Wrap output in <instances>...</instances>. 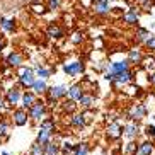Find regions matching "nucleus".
I'll use <instances>...</instances> for the list:
<instances>
[{"instance_id": "nucleus-36", "label": "nucleus", "mask_w": 155, "mask_h": 155, "mask_svg": "<svg viewBox=\"0 0 155 155\" xmlns=\"http://www.w3.org/2000/svg\"><path fill=\"white\" fill-rule=\"evenodd\" d=\"M32 10H34V12H36V14H43V12H45V5H39V4H34L32 5Z\"/></svg>"}, {"instance_id": "nucleus-11", "label": "nucleus", "mask_w": 155, "mask_h": 155, "mask_svg": "<svg viewBox=\"0 0 155 155\" xmlns=\"http://www.w3.org/2000/svg\"><path fill=\"white\" fill-rule=\"evenodd\" d=\"M106 131H107V138H109V140H118V138L123 135V126L119 123H111Z\"/></svg>"}, {"instance_id": "nucleus-32", "label": "nucleus", "mask_w": 155, "mask_h": 155, "mask_svg": "<svg viewBox=\"0 0 155 155\" xmlns=\"http://www.w3.org/2000/svg\"><path fill=\"white\" fill-rule=\"evenodd\" d=\"M38 77L39 78H48L51 75V70H48V68H45V67H38Z\"/></svg>"}, {"instance_id": "nucleus-42", "label": "nucleus", "mask_w": 155, "mask_h": 155, "mask_svg": "<svg viewBox=\"0 0 155 155\" xmlns=\"http://www.w3.org/2000/svg\"><path fill=\"white\" fill-rule=\"evenodd\" d=\"M2 48H4V41L0 39V51H2Z\"/></svg>"}, {"instance_id": "nucleus-4", "label": "nucleus", "mask_w": 155, "mask_h": 155, "mask_svg": "<svg viewBox=\"0 0 155 155\" xmlns=\"http://www.w3.org/2000/svg\"><path fill=\"white\" fill-rule=\"evenodd\" d=\"M29 119V113L26 107H21V109H14L12 113V121H14L15 126H26Z\"/></svg>"}, {"instance_id": "nucleus-34", "label": "nucleus", "mask_w": 155, "mask_h": 155, "mask_svg": "<svg viewBox=\"0 0 155 155\" xmlns=\"http://www.w3.org/2000/svg\"><path fill=\"white\" fill-rule=\"evenodd\" d=\"M82 41H84L82 32H73V34H72V43H73V45H80Z\"/></svg>"}, {"instance_id": "nucleus-31", "label": "nucleus", "mask_w": 155, "mask_h": 155, "mask_svg": "<svg viewBox=\"0 0 155 155\" xmlns=\"http://www.w3.org/2000/svg\"><path fill=\"white\" fill-rule=\"evenodd\" d=\"M141 63H143V67H145L147 70H155V58H153V56L143 58V60H141Z\"/></svg>"}, {"instance_id": "nucleus-41", "label": "nucleus", "mask_w": 155, "mask_h": 155, "mask_svg": "<svg viewBox=\"0 0 155 155\" xmlns=\"http://www.w3.org/2000/svg\"><path fill=\"white\" fill-rule=\"evenodd\" d=\"M137 2H138V4L143 5V4H147V2H150V0H137Z\"/></svg>"}, {"instance_id": "nucleus-20", "label": "nucleus", "mask_w": 155, "mask_h": 155, "mask_svg": "<svg viewBox=\"0 0 155 155\" xmlns=\"http://www.w3.org/2000/svg\"><path fill=\"white\" fill-rule=\"evenodd\" d=\"M78 104L82 106L84 109H92V106H94V97L89 96V94H84L78 101Z\"/></svg>"}, {"instance_id": "nucleus-23", "label": "nucleus", "mask_w": 155, "mask_h": 155, "mask_svg": "<svg viewBox=\"0 0 155 155\" xmlns=\"http://www.w3.org/2000/svg\"><path fill=\"white\" fill-rule=\"evenodd\" d=\"M46 32H48V36H50V38H55V39H58V38L63 36V31H61V28H60V26H55V24H51Z\"/></svg>"}, {"instance_id": "nucleus-38", "label": "nucleus", "mask_w": 155, "mask_h": 155, "mask_svg": "<svg viewBox=\"0 0 155 155\" xmlns=\"http://www.w3.org/2000/svg\"><path fill=\"white\" fill-rule=\"evenodd\" d=\"M60 7V0H50V10H56Z\"/></svg>"}, {"instance_id": "nucleus-35", "label": "nucleus", "mask_w": 155, "mask_h": 155, "mask_svg": "<svg viewBox=\"0 0 155 155\" xmlns=\"http://www.w3.org/2000/svg\"><path fill=\"white\" fill-rule=\"evenodd\" d=\"M145 46H147V50L155 51V36H150V38H148V39L145 41Z\"/></svg>"}, {"instance_id": "nucleus-13", "label": "nucleus", "mask_w": 155, "mask_h": 155, "mask_svg": "<svg viewBox=\"0 0 155 155\" xmlns=\"http://www.w3.org/2000/svg\"><path fill=\"white\" fill-rule=\"evenodd\" d=\"M111 72L116 75V73H121V72H126V70H130V61L128 60H124V61H114V63H111Z\"/></svg>"}, {"instance_id": "nucleus-1", "label": "nucleus", "mask_w": 155, "mask_h": 155, "mask_svg": "<svg viewBox=\"0 0 155 155\" xmlns=\"http://www.w3.org/2000/svg\"><path fill=\"white\" fill-rule=\"evenodd\" d=\"M53 133H55V121H53V119H43L41 126H39V131H38V140L36 141L46 145V143L51 141Z\"/></svg>"}, {"instance_id": "nucleus-33", "label": "nucleus", "mask_w": 155, "mask_h": 155, "mask_svg": "<svg viewBox=\"0 0 155 155\" xmlns=\"http://www.w3.org/2000/svg\"><path fill=\"white\" fill-rule=\"evenodd\" d=\"M137 152H138V147H137V143H135V141L128 143V147H126V155H133V153H137Z\"/></svg>"}, {"instance_id": "nucleus-15", "label": "nucleus", "mask_w": 155, "mask_h": 155, "mask_svg": "<svg viewBox=\"0 0 155 155\" xmlns=\"http://www.w3.org/2000/svg\"><path fill=\"white\" fill-rule=\"evenodd\" d=\"M21 63H22V55L17 53V51H12V53L7 56V65H9V67H19Z\"/></svg>"}, {"instance_id": "nucleus-37", "label": "nucleus", "mask_w": 155, "mask_h": 155, "mask_svg": "<svg viewBox=\"0 0 155 155\" xmlns=\"http://www.w3.org/2000/svg\"><path fill=\"white\" fill-rule=\"evenodd\" d=\"M145 131L148 137H155V126H152V124H148V126L145 128Z\"/></svg>"}, {"instance_id": "nucleus-39", "label": "nucleus", "mask_w": 155, "mask_h": 155, "mask_svg": "<svg viewBox=\"0 0 155 155\" xmlns=\"http://www.w3.org/2000/svg\"><path fill=\"white\" fill-rule=\"evenodd\" d=\"M5 104H7V102H5V97L0 96V111H2V109L5 107Z\"/></svg>"}, {"instance_id": "nucleus-26", "label": "nucleus", "mask_w": 155, "mask_h": 155, "mask_svg": "<svg viewBox=\"0 0 155 155\" xmlns=\"http://www.w3.org/2000/svg\"><path fill=\"white\" fill-rule=\"evenodd\" d=\"M141 60H143V56H141L140 51L130 50V53H128V61H130V63H141Z\"/></svg>"}, {"instance_id": "nucleus-10", "label": "nucleus", "mask_w": 155, "mask_h": 155, "mask_svg": "<svg viewBox=\"0 0 155 155\" xmlns=\"http://www.w3.org/2000/svg\"><path fill=\"white\" fill-rule=\"evenodd\" d=\"M131 80H133V72L126 70V72L116 73V75H114V80H113V82L116 84V85H126V84H130Z\"/></svg>"}, {"instance_id": "nucleus-16", "label": "nucleus", "mask_w": 155, "mask_h": 155, "mask_svg": "<svg viewBox=\"0 0 155 155\" xmlns=\"http://www.w3.org/2000/svg\"><path fill=\"white\" fill-rule=\"evenodd\" d=\"M109 5L107 2H94V12L99 15H107L109 14Z\"/></svg>"}, {"instance_id": "nucleus-9", "label": "nucleus", "mask_w": 155, "mask_h": 155, "mask_svg": "<svg viewBox=\"0 0 155 155\" xmlns=\"http://www.w3.org/2000/svg\"><path fill=\"white\" fill-rule=\"evenodd\" d=\"M145 114H147L145 106L135 104V106H131V109H130V119H133V121H140V119L145 118Z\"/></svg>"}, {"instance_id": "nucleus-12", "label": "nucleus", "mask_w": 155, "mask_h": 155, "mask_svg": "<svg viewBox=\"0 0 155 155\" xmlns=\"http://www.w3.org/2000/svg\"><path fill=\"white\" fill-rule=\"evenodd\" d=\"M21 101H22V107H26V109H29L34 102H36V92H29L26 91L22 94V97H21Z\"/></svg>"}, {"instance_id": "nucleus-2", "label": "nucleus", "mask_w": 155, "mask_h": 155, "mask_svg": "<svg viewBox=\"0 0 155 155\" xmlns=\"http://www.w3.org/2000/svg\"><path fill=\"white\" fill-rule=\"evenodd\" d=\"M45 114H46V104L43 102V101H36L34 104L29 107V118L32 119V121H43L45 119Z\"/></svg>"}, {"instance_id": "nucleus-19", "label": "nucleus", "mask_w": 155, "mask_h": 155, "mask_svg": "<svg viewBox=\"0 0 155 155\" xmlns=\"http://www.w3.org/2000/svg\"><path fill=\"white\" fill-rule=\"evenodd\" d=\"M9 135H10V126H9V123L7 121H0V141H5L7 138H9Z\"/></svg>"}, {"instance_id": "nucleus-24", "label": "nucleus", "mask_w": 155, "mask_h": 155, "mask_svg": "<svg viewBox=\"0 0 155 155\" xmlns=\"http://www.w3.org/2000/svg\"><path fill=\"white\" fill-rule=\"evenodd\" d=\"M29 155H45V145L39 141H34L29 148Z\"/></svg>"}, {"instance_id": "nucleus-40", "label": "nucleus", "mask_w": 155, "mask_h": 155, "mask_svg": "<svg viewBox=\"0 0 155 155\" xmlns=\"http://www.w3.org/2000/svg\"><path fill=\"white\" fill-rule=\"evenodd\" d=\"M148 82H150V84H152V85H153V87H155V73H152L150 77H148Z\"/></svg>"}, {"instance_id": "nucleus-17", "label": "nucleus", "mask_w": 155, "mask_h": 155, "mask_svg": "<svg viewBox=\"0 0 155 155\" xmlns=\"http://www.w3.org/2000/svg\"><path fill=\"white\" fill-rule=\"evenodd\" d=\"M155 150V147L152 141H143V143H140V147H138V153L140 155H152Z\"/></svg>"}, {"instance_id": "nucleus-7", "label": "nucleus", "mask_w": 155, "mask_h": 155, "mask_svg": "<svg viewBox=\"0 0 155 155\" xmlns=\"http://www.w3.org/2000/svg\"><path fill=\"white\" fill-rule=\"evenodd\" d=\"M63 70L67 75H70V77H75V75H78V73L84 72V63L82 61H73V63H67L63 65Z\"/></svg>"}, {"instance_id": "nucleus-3", "label": "nucleus", "mask_w": 155, "mask_h": 155, "mask_svg": "<svg viewBox=\"0 0 155 155\" xmlns=\"http://www.w3.org/2000/svg\"><path fill=\"white\" fill-rule=\"evenodd\" d=\"M46 94H48V101L50 102H56V101L63 99L67 94H68V89L63 85H56V87H50L48 91H46Z\"/></svg>"}, {"instance_id": "nucleus-21", "label": "nucleus", "mask_w": 155, "mask_h": 155, "mask_svg": "<svg viewBox=\"0 0 155 155\" xmlns=\"http://www.w3.org/2000/svg\"><path fill=\"white\" fill-rule=\"evenodd\" d=\"M32 89H34V92H36V94H46V91H48V85H46L45 78H39V80H36V82L32 84Z\"/></svg>"}, {"instance_id": "nucleus-25", "label": "nucleus", "mask_w": 155, "mask_h": 155, "mask_svg": "<svg viewBox=\"0 0 155 155\" xmlns=\"http://www.w3.org/2000/svg\"><path fill=\"white\" fill-rule=\"evenodd\" d=\"M70 123L75 128H84L85 126V118H84V114H73L72 119H70Z\"/></svg>"}, {"instance_id": "nucleus-30", "label": "nucleus", "mask_w": 155, "mask_h": 155, "mask_svg": "<svg viewBox=\"0 0 155 155\" xmlns=\"http://www.w3.org/2000/svg\"><path fill=\"white\" fill-rule=\"evenodd\" d=\"M75 102L77 101H73V99H67L63 102V111L65 113H73L75 111Z\"/></svg>"}, {"instance_id": "nucleus-27", "label": "nucleus", "mask_w": 155, "mask_h": 155, "mask_svg": "<svg viewBox=\"0 0 155 155\" xmlns=\"http://www.w3.org/2000/svg\"><path fill=\"white\" fill-rule=\"evenodd\" d=\"M73 155H89V145L87 143H77L73 148Z\"/></svg>"}, {"instance_id": "nucleus-18", "label": "nucleus", "mask_w": 155, "mask_h": 155, "mask_svg": "<svg viewBox=\"0 0 155 155\" xmlns=\"http://www.w3.org/2000/svg\"><path fill=\"white\" fill-rule=\"evenodd\" d=\"M60 152H61V148L56 141H50L45 145V155H60Z\"/></svg>"}, {"instance_id": "nucleus-28", "label": "nucleus", "mask_w": 155, "mask_h": 155, "mask_svg": "<svg viewBox=\"0 0 155 155\" xmlns=\"http://www.w3.org/2000/svg\"><path fill=\"white\" fill-rule=\"evenodd\" d=\"M137 36H138V41H143V43H145L147 39L152 36V34L148 32V29H145V28H137Z\"/></svg>"}, {"instance_id": "nucleus-29", "label": "nucleus", "mask_w": 155, "mask_h": 155, "mask_svg": "<svg viewBox=\"0 0 155 155\" xmlns=\"http://www.w3.org/2000/svg\"><path fill=\"white\" fill-rule=\"evenodd\" d=\"M0 26H2L5 31H14L15 29V22L12 19H2V21H0Z\"/></svg>"}, {"instance_id": "nucleus-43", "label": "nucleus", "mask_w": 155, "mask_h": 155, "mask_svg": "<svg viewBox=\"0 0 155 155\" xmlns=\"http://www.w3.org/2000/svg\"><path fill=\"white\" fill-rule=\"evenodd\" d=\"M94 2H109V0H94Z\"/></svg>"}, {"instance_id": "nucleus-22", "label": "nucleus", "mask_w": 155, "mask_h": 155, "mask_svg": "<svg viewBox=\"0 0 155 155\" xmlns=\"http://www.w3.org/2000/svg\"><path fill=\"white\" fill-rule=\"evenodd\" d=\"M138 135V126L135 123H130L126 128H124V137L130 138V140H133V138Z\"/></svg>"}, {"instance_id": "nucleus-6", "label": "nucleus", "mask_w": 155, "mask_h": 155, "mask_svg": "<svg viewBox=\"0 0 155 155\" xmlns=\"http://www.w3.org/2000/svg\"><path fill=\"white\" fill-rule=\"evenodd\" d=\"M21 97H22L21 89H19V87H10L9 91H7V96H5V102L9 106H17Z\"/></svg>"}, {"instance_id": "nucleus-5", "label": "nucleus", "mask_w": 155, "mask_h": 155, "mask_svg": "<svg viewBox=\"0 0 155 155\" xmlns=\"http://www.w3.org/2000/svg\"><path fill=\"white\" fill-rule=\"evenodd\" d=\"M36 82V78H34V72L31 68H21V77H19V84L26 89L32 87V84Z\"/></svg>"}, {"instance_id": "nucleus-8", "label": "nucleus", "mask_w": 155, "mask_h": 155, "mask_svg": "<svg viewBox=\"0 0 155 155\" xmlns=\"http://www.w3.org/2000/svg\"><path fill=\"white\" fill-rule=\"evenodd\" d=\"M123 21L128 24V26H137L138 21H140V12L137 10V7H131L126 14L123 15Z\"/></svg>"}, {"instance_id": "nucleus-14", "label": "nucleus", "mask_w": 155, "mask_h": 155, "mask_svg": "<svg viewBox=\"0 0 155 155\" xmlns=\"http://www.w3.org/2000/svg\"><path fill=\"white\" fill-rule=\"evenodd\" d=\"M68 96H70V99H73V101H80V97L84 96V89H82V85H72L68 89Z\"/></svg>"}]
</instances>
